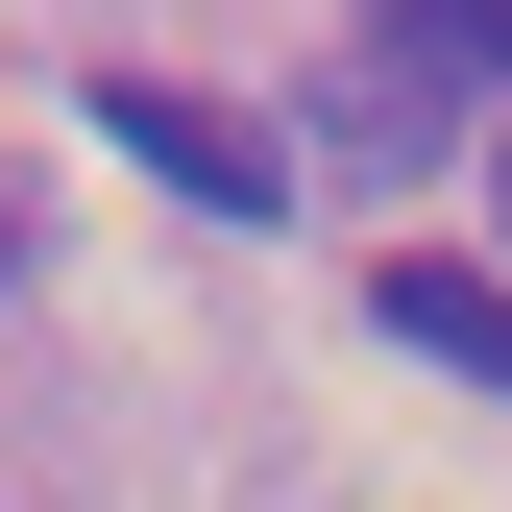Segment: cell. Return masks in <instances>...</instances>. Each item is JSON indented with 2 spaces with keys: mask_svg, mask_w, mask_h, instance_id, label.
I'll use <instances>...</instances> for the list:
<instances>
[{
  "mask_svg": "<svg viewBox=\"0 0 512 512\" xmlns=\"http://www.w3.org/2000/svg\"><path fill=\"white\" fill-rule=\"evenodd\" d=\"M488 220H512V147H488Z\"/></svg>",
  "mask_w": 512,
  "mask_h": 512,
  "instance_id": "6",
  "label": "cell"
},
{
  "mask_svg": "<svg viewBox=\"0 0 512 512\" xmlns=\"http://www.w3.org/2000/svg\"><path fill=\"white\" fill-rule=\"evenodd\" d=\"M366 317H391L415 366H464V391H512V293H488V269H439V244H415V269H366Z\"/></svg>",
  "mask_w": 512,
  "mask_h": 512,
  "instance_id": "3",
  "label": "cell"
},
{
  "mask_svg": "<svg viewBox=\"0 0 512 512\" xmlns=\"http://www.w3.org/2000/svg\"><path fill=\"white\" fill-rule=\"evenodd\" d=\"M439 147H464V98L391 74V49H342V74H317V122H293V171H366V196H391V171H439Z\"/></svg>",
  "mask_w": 512,
  "mask_h": 512,
  "instance_id": "2",
  "label": "cell"
},
{
  "mask_svg": "<svg viewBox=\"0 0 512 512\" xmlns=\"http://www.w3.org/2000/svg\"><path fill=\"white\" fill-rule=\"evenodd\" d=\"M0 512H25V488H0Z\"/></svg>",
  "mask_w": 512,
  "mask_h": 512,
  "instance_id": "7",
  "label": "cell"
},
{
  "mask_svg": "<svg viewBox=\"0 0 512 512\" xmlns=\"http://www.w3.org/2000/svg\"><path fill=\"white\" fill-rule=\"evenodd\" d=\"M98 147L171 171L196 220H293V147H269V122H220V98H171V74H98Z\"/></svg>",
  "mask_w": 512,
  "mask_h": 512,
  "instance_id": "1",
  "label": "cell"
},
{
  "mask_svg": "<svg viewBox=\"0 0 512 512\" xmlns=\"http://www.w3.org/2000/svg\"><path fill=\"white\" fill-rule=\"evenodd\" d=\"M366 49L439 74V98H512V0H366Z\"/></svg>",
  "mask_w": 512,
  "mask_h": 512,
  "instance_id": "4",
  "label": "cell"
},
{
  "mask_svg": "<svg viewBox=\"0 0 512 512\" xmlns=\"http://www.w3.org/2000/svg\"><path fill=\"white\" fill-rule=\"evenodd\" d=\"M0 293H25V220H0Z\"/></svg>",
  "mask_w": 512,
  "mask_h": 512,
  "instance_id": "5",
  "label": "cell"
}]
</instances>
